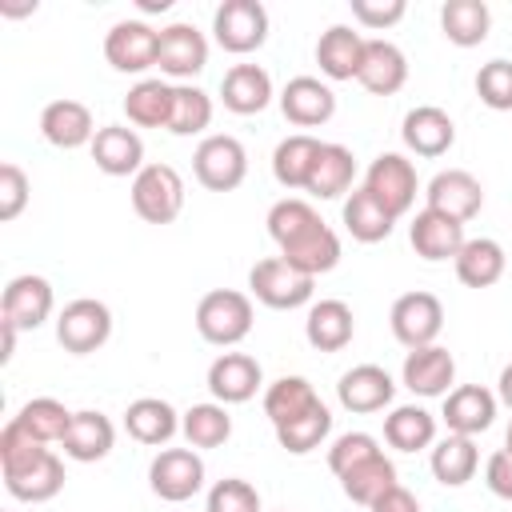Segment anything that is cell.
I'll return each instance as SVG.
<instances>
[{
  "mask_svg": "<svg viewBox=\"0 0 512 512\" xmlns=\"http://www.w3.org/2000/svg\"><path fill=\"white\" fill-rule=\"evenodd\" d=\"M424 196H428L424 208L444 212V216H452V220H460V224H468V220L484 208V188H480V180H476L468 168H444V172H436V176L428 180Z\"/></svg>",
  "mask_w": 512,
  "mask_h": 512,
  "instance_id": "4fadbf2b",
  "label": "cell"
},
{
  "mask_svg": "<svg viewBox=\"0 0 512 512\" xmlns=\"http://www.w3.org/2000/svg\"><path fill=\"white\" fill-rule=\"evenodd\" d=\"M496 400H500L504 408H512V364H504V368H500V380H496Z\"/></svg>",
  "mask_w": 512,
  "mask_h": 512,
  "instance_id": "11a10c76",
  "label": "cell"
},
{
  "mask_svg": "<svg viewBox=\"0 0 512 512\" xmlns=\"http://www.w3.org/2000/svg\"><path fill=\"white\" fill-rule=\"evenodd\" d=\"M192 172H196V180H200L208 192H232V188H240L244 176H248V152H244V144H240L236 136L212 132V136H204V140L196 144V152H192Z\"/></svg>",
  "mask_w": 512,
  "mask_h": 512,
  "instance_id": "277c9868",
  "label": "cell"
},
{
  "mask_svg": "<svg viewBox=\"0 0 512 512\" xmlns=\"http://www.w3.org/2000/svg\"><path fill=\"white\" fill-rule=\"evenodd\" d=\"M352 180H356V156L344 144H324L316 164H312V176H308L304 192L312 200H336L352 188Z\"/></svg>",
  "mask_w": 512,
  "mask_h": 512,
  "instance_id": "836d02e7",
  "label": "cell"
},
{
  "mask_svg": "<svg viewBox=\"0 0 512 512\" xmlns=\"http://www.w3.org/2000/svg\"><path fill=\"white\" fill-rule=\"evenodd\" d=\"M392 484H400V480H396V464H392L384 452L372 456V460H364V464H356V468H348V472L340 476L344 496H348L352 504H364V508H372Z\"/></svg>",
  "mask_w": 512,
  "mask_h": 512,
  "instance_id": "ab89813d",
  "label": "cell"
},
{
  "mask_svg": "<svg viewBox=\"0 0 512 512\" xmlns=\"http://www.w3.org/2000/svg\"><path fill=\"white\" fill-rule=\"evenodd\" d=\"M124 432L136 444L160 448V444H168L180 432V412L168 400H160V396H140V400H132L124 408Z\"/></svg>",
  "mask_w": 512,
  "mask_h": 512,
  "instance_id": "f1b7e54d",
  "label": "cell"
},
{
  "mask_svg": "<svg viewBox=\"0 0 512 512\" xmlns=\"http://www.w3.org/2000/svg\"><path fill=\"white\" fill-rule=\"evenodd\" d=\"M212 36L224 52L248 56L268 40V8L260 0H224L212 12Z\"/></svg>",
  "mask_w": 512,
  "mask_h": 512,
  "instance_id": "8992f818",
  "label": "cell"
},
{
  "mask_svg": "<svg viewBox=\"0 0 512 512\" xmlns=\"http://www.w3.org/2000/svg\"><path fill=\"white\" fill-rule=\"evenodd\" d=\"M440 32L456 48H476L492 32V8L484 0H448L440 8Z\"/></svg>",
  "mask_w": 512,
  "mask_h": 512,
  "instance_id": "8d00e7d4",
  "label": "cell"
},
{
  "mask_svg": "<svg viewBox=\"0 0 512 512\" xmlns=\"http://www.w3.org/2000/svg\"><path fill=\"white\" fill-rule=\"evenodd\" d=\"M280 112L296 128H320L336 112V92L320 76H292L280 92Z\"/></svg>",
  "mask_w": 512,
  "mask_h": 512,
  "instance_id": "2e32d148",
  "label": "cell"
},
{
  "mask_svg": "<svg viewBox=\"0 0 512 512\" xmlns=\"http://www.w3.org/2000/svg\"><path fill=\"white\" fill-rule=\"evenodd\" d=\"M212 124V96L196 84H176L172 88V116H168V132L172 136H196Z\"/></svg>",
  "mask_w": 512,
  "mask_h": 512,
  "instance_id": "ee69618b",
  "label": "cell"
},
{
  "mask_svg": "<svg viewBox=\"0 0 512 512\" xmlns=\"http://www.w3.org/2000/svg\"><path fill=\"white\" fill-rule=\"evenodd\" d=\"M464 224L444 216V212H432V208H420L408 224V244L416 248L420 260L428 264H440V260H456V252L464 248Z\"/></svg>",
  "mask_w": 512,
  "mask_h": 512,
  "instance_id": "e0dca14e",
  "label": "cell"
},
{
  "mask_svg": "<svg viewBox=\"0 0 512 512\" xmlns=\"http://www.w3.org/2000/svg\"><path fill=\"white\" fill-rule=\"evenodd\" d=\"M172 88H176V84H168V80H160V76L136 80V84L128 88V96H124V116H128V124H136V128H168V116H172Z\"/></svg>",
  "mask_w": 512,
  "mask_h": 512,
  "instance_id": "e575fe53",
  "label": "cell"
},
{
  "mask_svg": "<svg viewBox=\"0 0 512 512\" xmlns=\"http://www.w3.org/2000/svg\"><path fill=\"white\" fill-rule=\"evenodd\" d=\"M400 136H404V148H408V152L436 160V156H444V152L456 144V124H452V116H448L444 108H436V104H416V108L404 116Z\"/></svg>",
  "mask_w": 512,
  "mask_h": 512,
  "instance_id": "7402d4cb",
  "label": "cell"
},
{
  "mask_svg": "<svg viewBox=\"0 0 512 512\" xmlns=\"http://www.w3.org/2000/svg\"><path fill=\"white\" fill-rule=\"evenodd\" d=\"M304 336L316 352H340L356 336V316L344 300H316L304 320Z\"/></svg>",
  "mask_w": 512,
  "mask_h": 512,
  "instance_id": "f546056e",
  "label": "cell"
},
{
  "mask_svg": "<svg viewBox=\"0 0 512 512\" xmlns=\"http://www.w3.org/2000/svg\"><path fill=\"white\" fill-rule=\"evenodd\" d=\"M208 64V40L196 24L188 20H176L168 28H160V48H156V68L168 76V80H180L188 84L196 72H204Z\"/></svg>",
  "mask_w": 512,
  "mask_h": 512,
  "instance_id": "30bf717a",
  "label": "cell"
},
{
  "mask_svg": "<svg viewBox=\"0 0 512 512\" xmlns=\"http://www.w3.org/2000/svg\"><path fill=\"white\" fill-rule=\"evenodd\" d=\"M4 488H8V496L24 500V504H44V500L60 496V488H64V460L52 448H44L24 468L4 472Z\"/></svg>",
  "mask_w": 512,
  "mask_h": 512,
  "instance_id": "603a6c76",
  "label": "cell"
},
{
  "mask_svg": "<svg viewBox=\"0 0 512 512\" xmlns=\"http://www.w3.org/2000/svg\"><path fill=\"white\" fill-rule=\"evenodd\" d=\"M168 4H172V0H140V8H144V12H164Z\"/></svg>",
  "mask_w": 512,
  "mask_h": 512,
  "instance_id": "6f0895ef",
  "label": "cell"
},
{
  "mask_svg": "<svg viewBox=\"0 0 512 512\" xmlns=\"http://www.w3.org/2000/svg\"><path fill=\"white\" fill-rule=\"evenodd\" d=\"M108 336H112V312L104 300L80 296V300H68L56 316V340L72 356H88V352L104 348Z\"/></svg>",
  "mask_w": 512,
  "mask_h": 512,
  "instance_id": "5b68a950",
  "label": "cell"
},
{
  "mask_svg": "<svg viewBox=\"0 0 512 512\" xmlns=\"http://www.w3.org/2000/svg\"><path fill=\"white\" fill-rule=\"evenodd\" d=\"M128 192L144 224H172L184 212V176L172 164H144Z\"/></svg>",
  "mask_w": 512,
  "mask_h": 512,
  "instance_id": "7a4b0ae2",
  "label": "cell"
},
{
  "mask_svg": "<svg viewBox=\"0 0 512 512\" xmlns=\"http://www.w3.org/2000/svg\"><path fill=\"white\" fill-rule=\"evenodd\" d=\"M384 440L396 452H420L436 444V416L420 404H400L384 416Z\"/></svg>",
  "mask_w": 512,
  "mask_h": 512,
  "instance_id": "74e56055",
  "label": "cell"
},
{
  "mask_svg": "<svg viewBox=\"0 0 512 512\" xmlns=\"http://www.w3.org/2000/svg\"><path fill=\"white\" fill-rule=\"evenodd\" d=\"M476 96L492 112H512V60H488L476 72Z\"/></svg>",
  "mask_w": 512,
  "mask_h": 512,
  "instance_id": "bcb514c9",
  "label": "cell"
},
{
  "mask_svg": "<svg viewBox=\"0 0 512 512\" xmlns=\"http://www.w3.org/2000/svg\"><path fill=\"white\" fill-rule=\"evenodd\" d=\"M56 308V296H52V284L36 272H24V276H12L4 284V296H0V316L8 324H16L20 332H32L40 328Z\"/></svg>",
  "mask_w": 512,
  "mask_h": 512,
  "instance_id": "7c38bea8",
  "label": "cell"
},
{
  "mask_svg": "<svg viewBox=\"0 0 512 512\" xmlns=\"http://www.w3.org/2000/svg\"><path fill=\"white\" fill-rule=\"evenodd\" d=\"M16 336H20V328L0 316V364H8L16 356Z\"/></svg>",
  "mask_w": 512,
  "mask_h": 512,
  "instance_id": "db71d44e",
  "label": "cell"
},
{
  "mask_svg": "<svg viewBox=\"0 0 512 512\" xmlns=\"http://www.w3.org/2000/svg\"><path fill=\"white\" fill-rule=\"evenodd\" d=\"M12 420H16L28 436H36L40 444H60L64 432H68V424H72V412H68L60 400H52V396H36V400H28Z\"/></svg>",
  "mask_w": 512,
  "mask_h": 512,
  "instance_id": "b9f144b4",
  "label": "cell"
},
{
  "mask_svg": "<svg viewBox=\"0 0 512 512\" xmlns=\"http://www.w3.org/2000/svg\"><path fill=\"white\" fill-rule=\"evenodd\" d=\"M452 380H456V360L448 348L440 344H428V348H412L404 356V368H400V384L412 392V396H448L452 392Z\"/></svg>",
  "mask_w": 512,
  "mask_h": 512,
  "instance_id": "9a60e30c",
  "label": "cell"
},
{
  "mask_svg": "<svg viewBox=\"0 0 512 512\" xmlns=\"http://www.w3.org/2000/svg\"><path fill=\"white\" fill-rule=\"evenodd\" d=\"M280 256L296 268V272H304V276H324V272H332L336 264H340V236L324 224V220H316V224H308L304 232H296L288 244H280Z\"/></svg>",
  "mask_w": 512,
  "mask_h": 512,
  "instance_id": "ffe728a7",
  "label": "cell"
},
{
  "mask_svg": "<svg viewBox=\"0 0 512 512\" xmlns=\"http://www.w3.org/2000/svg\"><path fill=\"white\" fill-rule=\"evenodd\" d=\"M364 188L400 220L412 212L416 204V192H420V176H416V164L400 152H380L368 172H364Z\"/></svg>",
  "mask_w": 512,
  "mask_h": 512,
  "instance_id": "52a82bcc",
  "label": "cell"
},
{
  "mask_svg": "<svg viewBox=\"0 0 512 512\" xmlns=\"http://www.w3.org/2000/svg\"><path fill=\"white\" fill-rule=\"evenodd\" d=\"M92 160L104 176H136L144 168V140L128 124H104L92 136Z\"/></svg>",
  "mask_w": 512,
  "mask_h": 512,
  "instance_id": "d6986e66",
  "label": "cell"
},
{
  "mask_svg": "<svg viewBox=\"0 0 512 512\" xmlns=\"http://www.w3.org/2000/svg\"><path fill=\"white\" fill-rule=\"evenodd\" d=\"M484 484H488L492 496L512 500V452H508V448H500V452L488 456V464H484Z\"/></svg>",
  "mask_w": 512,
  "mask_h": 512,
  "instance_id": "816d5d0a",
  "label": "cell"
},
{
  "mask_svg": "<svg viewBox=\"0 0 512 512\" xmlns=\"http://www.w3.org/2000/svg\"><path fill=\"white\" fill-rule=\"evenodd\" d=\"M180 432L188 440V448H220L232 436V416L224 404L208 400V404H192L180 416Z\"/></svg>",
  "mask_w": 512,
  "mask_h": 512,
  "instance_id": "60d3db41",
  "label": "cell"
},
{
  "mask_svg": "<svg viewBox=\"0 0 512 512\" xmlns=\"http://www.w3.org/2000/svg\"><path fill=\"white\" fill-rule=\"evenodd\" d=\"M328 432H332V412H328V404L320 400V404H312L304 416H296V420L280 424V428H276V440H280V448H284V452L304 456V452L320 448V444L328 440Z\"/></svg>",
  "mask_w": 512,
  "mask_h": 512,
  "instance_id": "7bdbcfd3",
  "label": "cell"
},
{
  "mask_svg": "<svg viewBox=\"0 0 512 512\" xmlns=\"http://www.w3.org/2000/svg\"><path fill=\"white\" fill-rule=\"evenodd\" d=\"M384 448H380V440L372 436V432H344V436H336L332 440V448H328V468L336 472V480L348 472V468H356V464H364V460H372V456H380Z\"/></svg>",
  "mask_w": 512,
  "mask_h": 512,
  "instance_id": "7dc6e473",
  "label": "cell"
},
{
  "mask_svg": "<svg viewBox=\"0 0 512 512\" xmlns=\"http://www.w3.org/2000/svg\"><path fill=\"white\" fill-rule=\"evenodd\" d=\"M312 404H320V396L304 376H280L264 388V416L272 420V428L304 416Z\"/></svg>",
  "mask_w": 512,
  "mask_h": 512,
  "instance_id": "f35d334b",
  "label": "cell"
},
{
  "mask_svg": "<svg viewBox=\"0 0 512 512\" xmlns=\"http://www.w3.org/2000/svg\"><path fill=\"white\" fill-rule=\"evenodd\" d=\"M368 512H420V500H416L404 484H392V488H388V492H384Z\"/></svg>",
  "mask_w": 512,
  "mask_h": 512,
  "instance_id": "f5cc1de1",
  "label": "cell"
},
{
  "mask_svg": "<svg viewBox=\"0 0 512 512\" xmlns=\"http://www.w3.org/2000/svg\"><path fill=\"white\" fill-rule=\"evenodd\" d=\"M388 324H392V336L412 352V348H428L436 344L440 328H444V304L440 296L432 292H404L396 296L392 312H388Z\"/></svg>",
  "mask_w": 512,
  "mask_h": 512,
  "instance_id": "9c48e42d",
  "label": "cell"
},
{
  "mask_svg": "<svg viewBox=\"0 0 512 512\" xmlns=\"http://www.w3.org/2000/svg\"><path fill=\"white\" fill-rule=\"evenodd\" d=\"M148 484L160 500L184 504L204 488V460L196 448H160L148 464Z\"/></svg>",
  "mask_w": 512,
  "mask_h": 512,
  "instance_id": "ba28073f",
  "label": "cell"
},
{
  "mask_svg": "<svg viewBox=\"0 0 512 512\" xmlns=\"http://www.w3.org/2000/svg\"><path fill=\"white\" fill-rule=\"evenodd\" d=\"M320 148H324V140H316L312 132H292V136H284V140L276 144V152H272V176H276V184L288 188V192H296V188L304 192Z\"/></svg>",
  "mask_w": 512,
  "mask_h": 512,
  "instance_id": "d6a6232c",
  "label": "cell"
},
{
  "mask_svg": "<svg viewBox=\"0 0 512 512\" xmlns=\"http://www.w3.org/2000/svg\"><path fill=\"white\" fill-rule=\"evenodd\" d=\"M248 288L252 296L264 304V308H276V312H292V308H304L316 292V280L296 272L284 256H268V260H256L252 272H248Z\"/></svg>",
  "mask_w": 512,
  "mask_h": 512,
  "instance_id": "3957f363",
  "label": "cell"
},
{
  "mask_svg": "<svg viewBox=\"0 0 512 512\" xmlns=\"http://www.w3.org/2000/svg\"><path fill=\"white\" fill-rule=\"evenodd\" d=\"M408 12L404 0H352V20L360 28H372V32H384L392 24H400Z\"/></svg>",
  "mask_w": 512,
  "mask_h": 512,
  "instance_id": "f907efd6",
  "label": "cell"
},
{
  "mask_svg": "<svg viewBox=\"0 0 512 512\" xmlns=\"http://www.w3.org/2000/svg\"><path fill=\"white\" fill-rule=\"evenodd\" d=\"M40 132H44V140H48L52 148L72 152V148L92 144L96 124H92L88 104H80V100H68V96H64V100L44 104V112H40Z\"/></svg>",
  "mask_w": 512,
  "mask_h": 512,
  "instance_id": "cb8c5ba5",
  "label": "cell"
},
{
  "mask_svg": "<svg viewBox=\"0 0 512 512\" xmlns=\"http://www.w3.org/2000/svg\"><path fill=\"white\" fill-rule=\"evenodd\" d=\"M112 444H116V428H112V420H108L104 412H96V408L72 412V424H68V432H64V440H60L64 456L76 460V464H96V460H104V456L112 452Z\"/></svg>",
  "mask_w": 512,
  "mask_h": 512,
  "instance_id": "d4e9b609",
  "label": "cell"
},
{
  "mask_svg": "<svg viewBox=\"0 0 512 512\" xmlns=\"http://www.w3.org/2000/svg\"><path fill=\"white\" fill-rule=\"evenodd\" d=\"M28 196H32V184H28L24 168L4 160L0 164V220H16L28 204Z\"/></svg>",
  "mask_w": 512,
  "mask_h": 512,
  "instance_id": "681fc988",
  "label": "cell"
},
{
  "mask_svg": "<svg viewBox=\"0 0 512 512\" xmlns=\"http://www.w3.org/2000/svg\"><path fill=\"white\" fill-rule=\"evenodd\" d=\"M208 512H260V492L240 476H224L208 488Z\"/></svg>",
  "mask_w": 512,
  "mask_h": 512,
  "instance_id": "c3c4849f",
  "label": "cell"
},
{
  "mask_svg": "<svg viewBox=\"0 0 512 512\" xmlns=\"http://www.w3.org/2000/svg\"><path fill=\"white\" fill-rule=\"evenodd\" d=\"M0 12H4V16H28V12H36V0H32V4H12V0H0Z\"/></svg>",
  "mask_w": 512,
  "mask_h": 512,
  "instance_id": "9f6ffc18",
  "label": "cell"
},
{
  "mask_svg": "<svg viewBox=\"0 0 512 512\" xmlns=\"http://www.w3.org/2000/svg\"><path fill=\"white\" fill-rule=\"evenodd\" d=\"M320 220V212L308 204V200H300V196H284V200H276L272 208H268V236L276 240V248L280 244H288L296 232H304L308 224H316Z\"/></svg>",
  "mask_w": 512,
  "mask_h": 512,
  "instance_id": "f6af8a7d",
  "label": "cell"
},
{
  "mask_svg": "<svg viewBox=\"0 0 512 512\" xmlns=\"http://www.w3.org/2000/svg\"><path fill=\"white\" fill-rule=\"evenodd\" d=\"M264 384V372H260V360L248 356V352H220L212 364H208V392L216 404H244L256 396V388Z\"/></svg>",
  "mask_w": 512,
  "mask_h": 512,
  "instance_id": "5bb4252c",
  "label": "cell"
},
{
  "mask_svg": "<svg viewBox=\"0 0 512 512\" xmlns=\"http://www.w3.org/2000/svg\"><path fill=\"white\" fill-rule=\"evenodd\" d=\"M428 468H432V476H436L444 488H460V484H468V480L476 476V468H480V452H476L472 436H456V432H448L444 440L432 444Z\"/></svg>",
  "mask_w": 512,
  "mask_h": 512,
  "instance_id": "d590c367",
  "label": "cell"
},
{
  "mask_svg": "<svg viewBox=\"0 0 512 512\" xmlns=\"http://www.w3.org/2000/svg\"><path fill=\"white\" fill-rule=\"evenodd\" d=\"M392 396H396V380H392L380 364H356V368H348V372L340 376V384H336L340 408H348V412H356V416L388 408Z\"/></svg>",
  "mask_w": 512,
  "mask_h": 512,
  "instance_id": "44dd1931",
  "label": "cell"
},
{
  "mask_svg": "<svg viewBox=\"0 0 512 512\" xmlns=\"http://www.w3.org/2000/svg\"><path fill=\"white\" fill-rule=\"evenodd\" d=\"M156 48L160 32L144 20H116L104 36V60L116 72H148L156 68Z\"/></svg>",
  "mask_w": 512,
  "mask_h": 512,
  "instance_id": "8fae6325",
  "label": "cell"
},
{
  "mask_svg": "<svg viewBox=\"0 0 512 512\" xmlns=\"http://www.w3.org/2000/svg\"><path fill=\"white\" fill-rule=\"evenodd\" d=\"M496 408H500L496 392H488L484 384H460V388H452V392L444 396L440 420H444V428L456 432V436H480V432L492 428Z\"/></svg>",
  "mask_w": 512,
  "mask_h": 512,
  "instance_id": "ac0fdd59",
  "label": "cell"
},
{
  "mask_svg": "<svg viewBox=\"0 0 512 512\" xmlns=\"http://www.w3.org/2000/svg\"><path fill=\"white\" fill-rule=\"evenodd\" d=\"M340 220H344L348 236L360 240V244H380V240H388L392 228H396V216H392L364 184L352 188V196H348L344 208H340Z\"/></svg>",
  "mask_w": 512,
  "mask_h": 512,
  "instance_id": "4dcf8cb0",
  "label": "cell"
},
{
  "mask_svg": "<svg viewBox=\"0 0 512 512\" xmlns=\"http://www.w3.org/2000/svg\"><path fill=\"white\" fill-rule=\"evenodd\" d=\"M504 448L512 452V424H508V432H504Z\"/></svg>",
  "mask_w": 512,
  "mask_h": 512,
  "instance_id": "680465c9",
  "label": "cell"
},
{
  "mask_svg": "<svg viewBox=\"0 0 512 512\" xmlns=\"http://www.w3.org/2000/svg\"><path fill=\"white\" fill-rule=\"evenodd\" d=\"M356 80L372 96H392V92H400L408 84V56L392 40L376 36V40L364 44V64H360V76Z\"/></svg>",
  "mask_w": 512,
  "mask_h": 512,
  "instance_id": "4316f807",
  "label": "cell"
},
{
  "mask_svg": "<svg viewBox=\"0 0 512 512\" xmlns=\"http://www.w3.org/2000/svg\"><path fill=\"white\" fill-rule=\"evenodd\" d=\"M220 100L236 116H256L272 104V76L260 64H232L220 80Z\"/></svg>",
  "mask_w": 512,
  "mask_h": 512,
  "instance_id": "83f0119b",
  "label": "cell"
},
{
  "mask_svg": "<svg viewBox=\"0 0 512 512\" xmlns=\"http://www.w3.org/2000/svg\"><path fill=\"white\" fill-rule=\"evenodd\" d=\"M364 44L368 36H360L348 24H332L328 32H320L316 40V64L328 80H356L360 64H364Z\"/></svg>",
  "mask_w": 512,
  "mask_h": 512,
  "instance_id": "484cf974",
  "label": "cell"
},
{
  "mask_svg": "<svg viewBox=\"0 0 512 512\" xmlns=\"http://www.w3.org/2000/svg\"><path fill=\"white\" fill-rule=\"evenodd\" d=\"M252 296L236 288H212L196 304V332L216 348H236L252 332Z\"/></svg>",
  "mask_w": 512,
  "mask_h": 512,
  "instance_id": "6da1fadb",
  "label": "cell"
},
{
  "mask_svg": "<svg viewBox=\"0 0 512 512\" xmlns=\"http://www.w3.org/2000/svg\"><path fill=\"white\" fill-rule=\"evenodd\" d=\"M456 276L464 288H492L504 268H508V256H504V244L492 240V236H472L464 240V248L456 252Z\"/></svg>",
  "mask_w": 512,
  "mask_h": 512,
  "instance_id": "1f68e13d",
  "label": "cell"
}]
</instances>
